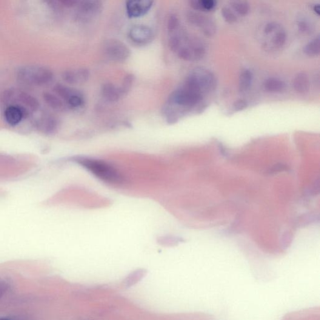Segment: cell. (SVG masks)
<instances>
[{"mask_svg": "<svg viewBox=\"0 0 320 320\" xmlns=\"http://www.w3.org/2000/svg\"><path fill=\"white\" fill-rule=\"evenodd\" d=\"M222 15L226 22L229 24H233L236 22L237 17L230 8L224 7L222 9Z\"/></svg>", "mask_w": 320, "mask_h": 320, "instance_id": "obj_26", "label": "cell"}, {"mask_svg": "<svg viewBox=\"0 0 320 320\" xmlns=\"http://www.w3.org/2000/svg\"><path fill=\"white\" fill-rule=\"evenodd\" d=\"M167 27L168 33L170 34L178 30L179 28V21L178 17L174 14L170 15L167 20Z\"/></svg>", "mask_w": 320, "mask_h": 320, "instance_id": "obj_25", "label": "cell"}, {"mask_svg": "<svg viewBox=\"0 0 320 320\" xmlns=\"http://www.w3.org/2000/svg\"><path fill=\"white\" fill-rule=\"evenodd\" d=\"M146 273L147 272L144 270H138L133 271L125 279L124 283L125 287L130 288L136 284L137 283L141 281V279L144 278Z\"/></svg>", "mask_w": 320, "mask_h": 320, "instance_id": "obj_20", "label": "cell"}, {"mask_svg": "<svg viewBox=\"0 0 320 320\" xmlns=\"http://www.w3.org/2000/svg\"><path fill=\"white\" fill-rule=\"evenodd\" d=\"M102 2L96 0L78 2L76 5L75 18L82 23H88L102 13Z\"/></svg>", "mask_w": 320, "mask_h": 320, "instance_id": "obj_6", "label": "cell"}, {"mask_svg": "<svg viewBox=\"0 0 320 320\" xmlns=\"http://www.w3.org/2000/svg\"><path fill=\"white\" fill-rule=\"evenodd\" d=\"M188 21L191 24L202 28L203 32L206 36H211L215 35L216 33V26L212 20L200 15L199 13L188 12L187 14Z\"/></svg>", "mask_w": 320, "mask_h": 320, "instance_id": "obj_11", "label": "cell"}, {"mask_svg": "<svg viewBox=\"0 0 320 320\" xmlns=\"http://www.w3.org/2000/svg\"><path fill=\"white\" fill-rule=\"evenodd\" d=\"M90 76V71L85 68L67 70L63 72V79L69 85H81L88 81Z\"/></svg>", "mask_w": 320, "mask_h": 320, "instance_id": "obj_12", "label": "cell"}, {"mask_svg": "<svg viewBox=\"0 0 320 320\" xmlns=\"http://www.w3.org/2000/svg\"><path fill=\"white\" fill-rule=\"evenodd\" d=\"M319 36L308 43L304 47V52L309 56H316L319 53Z\"/></svg>", "mask_w": 320, "mask_h": 320, "instance_id": "obj_22", "label": "cell"}, {"mask_svg": "<svg viewBox=\"0 0 320 320\" xmlns=\"http://www.w3.org/2000/svg\"><path fill=\"white\" fill-rule=\"evenodd\" d=\"M187 79L195 85L202 93L213 90L215 86V78L210 71L204 68H196L187 76Z\"/></svg>", "mask_w": 320, "mask_h": 320, "instance_id": "obj_7", "label": "cell"}, {"mask_svg": "<svg viewBox=\"0 0 320 320\" xmlns=\"http://www.w3.org/2000/svg\"><path fill=\"white\" fill-rule=\"evenodd\" d=\"M0 320H10V319H8V318H0Z\"/></svg>", "mask_w": 320, "mask_h": 320, "instance_id": "obj_31", "label": "cell"}, {"mask_svg": "<svg viewBox=\"0 0 320 320\" xmlns=\"http://www.w3.org/2000/svg\"><path fill=\"white\" fill-rule=\"evenodd\" d=\"M10 288V285L7 280L0 278V299H2L7 293Z\"/></svg>", "mask_w": 320, "mask_h": 320, "instance_id": "obj_28", "label": "cell"}, {"mask_svg": "<svg viewBox=\"0 0 320 320\" xmlns=\"http://www.w3.org/2000/svg\"><path fill=\"white\" fill-rule=\"evenodd\" d=\"M150 0H130L126 2L127 15L130 18H137L144 16L149 12L154 5Z\"/></svg>", "mask_w": 320, "mask_h": 320, "instance_id": "obj_10", "label": "cell"}, {"mask_svg": "<svg viewBox=\"0 0 320 320\" xmlns=\"http://www.w3.org/2000/svg\"><path fill=\"white\" fill-rule=\"evenodd\" d=\"M0 103L5 107L14 106L24 112L25 118L29 117L39 110V104L35 97L21 90L10 88L0 95Z\"/></svg>", "mask_w": 320, "mask_h": 320, "instance_id": "obj_2", "label": "cell"}, {"mask_svg": "<svg viewBox=\"0 0 320 320\" xmlns=\"http://www.w3.org/2000/svg\"><path fill=\"white\" fill-rule=\"evenodd\" d=\"M73 161L102 181L111 184H118L122 182L123 176L118 170L104 160L87 156H76L73 158Z\"/></svg>", "mask_w": 320, "mask_h": 320, "instance_id": "obj_1", "label": "cell"}, {"mask_svg": "<svg viewBox=\"0 0 320 320\" xmlns=\"http://www.w3.org/2000/svg\"><path fill=\"white\" fill-rule=\"evenodd\" d=\"M294 90L299 94H305L310 90V83L307 73L300 72L295 76L293 81Z\"/></svg>", "mask_w": 320, "mask_h": 320, "instance_id": "obj_16", "label": "cell"}, {"mask_svg": "<svg viewBox=\"0 0 320 320\" xmlns=\"http://www.w3.org/2000/svg\"><path fill=\"white\" fill-rule=\"evenodd\" d=\"M104 51L108 59L116 63L125 62L131 55L129 48L124 42L115 39H108L105 42Z\"/></svg>", "mask_w": 320, "mask_h": 320, "instance_id": "obj_5", "label": "cell"}, {"mask_svg": "<svg viewBox=\"0 0 320 320\" xmlns=\"http://www.w3.org/2000/svg\"><path fill=\"white\" fill-rule=\"evenodd\" d=\"M247 102L244 99H238L233 105V110L236 111H242L247 107Z\"/></svg>", "mask_w": 320, "mask_h": 320, "instance_id": "obj_29", "label": "cell"}, {"mask_svg": "<svg viewBox=\"0 0 320 320\" xmlns=\"http://www.w3.org/2000/svg\"><path fill=\"white\" fill-rule=\"evenodd\" d=\"M4 118L6 122L11 126L18 125L25 118L24 112L19 108L14 106L5 107Z\"/></svg>", "mask_w": 320, "mask_h": 320, "instance_id": "obj_13", "label": "cell"}, {"mask_svg": "<svg viewBox=\"0 0 320 320\" xmlns=\"http://www.w3.org/2000/svg\"><path fill=\"white\" fill-rule=\"evenodd\" d=\"M17 79L23 84L28 86H44L50 84L53 79V71L45 67L27 65L19 67L16 71Z\"/></svg>", "mask_w": 320, "mask_h": 320, "instance_id": "obj_4", "label": "cell"}, {"mask_svg": "<svg viewBox=\"0 0 320 320\" xmlns=\"http://www.w3.org/2000/svg\"><path fill=\"white\" fill-rule=\"evenodd\" d=\"M128 36L133 44L144 46L153 41L154 33L153 30L148 26L136 25L130 28Z\"/></svg>", "mask_w": 320, "mask_h": 320, "instance_id": "obj_9", "label": "cell"}, {"mask_svg": "<svg viewBox=\"0 0 320 320\" xmlns=\"http://www.w3.org/2000/svg\"><path fill=\"white\" fill-rule=\"evenodd\" d=\"M101 95L103 98L110 103L118 102L122 96L119 88L112 83H106L102 85Z\"/></svg>", "mask_w": 320, "mask_h": 320, "instance_id": "obj_14", "label": "cell"}, {"mask_svg": "<svg viewBox=\"0 0 320 320\" xmlns=\"http://www.w3.org/2000/svg\"><path fill=\"white\" fill-rule=\"evenodd\" d=\"M77 320H89V319H85V318H79V319H78Z\"/></svg>", "mask_w": 320, "mask_h": 320, "instance_id": "obj_32", "label": "cell"}, {"mask_svg": "<svg viewBox=\"0 0 320 320\" xmlns=\"http://www.w3.org/2000/svg\"><path fill=\"white\" fill-rule=\"evenodd\" d=\"M286 85L282 80L276 78H270L264 83V89L271 93H279L285 90Z\"/></svg>", "mask_w": 320, "mask_h": 320, "instance_id": "obj_17", "label": "cell"}, {"mask_svg": "<svg viewBox=\"0 0 320 320\" xmlns=\"http://www.w3.org/2000/svg\"><path fill=\"white\" fill-rule=\"evenodd\" d=\"M273 34H274V35L272 40H271L273 45L278 48L284 47L287 38V34H286L284 30L281 28Z\"/></svg>", "mask_w": 320, "mask_h": 320, "instance_id": "obj_23", "label": "cell"}, {"mask_svg": "<svg viewBox=\"0 0 320 320\" xmlns=\"http://www.w3.org/2000/svg\"><path fill=\"white\" fill-rule=\"evenodd\" d=\"M233 10L238 13L239 15H247L250 11V6L247 2L235 1L231 3Z\"/></svg>", "mask_w": 320, "mask_h": 320, "instance_id": "obj_24", "label": "cell"}, {"mask_svg": "<svg viewBox=\"0 0 320 320\" xmlns=\"http://www.w3.org/2000/svg\"><path fill=\"white\" fill-rule=\"evenodd\" d=\"M178 31V42L173 52L185 61H195L204 58L205 48L202 42L195 37L189 36Z\"/></svg>", "mask_w": 320, "mask_h": 320, "instance_id": "obj_3", "label": "cell"}, {"mask_svg": "<svg viewBox=\"0 0 320 320\" xmlns=\"http://www.w3.org/2000/svg\"><path fill=\"white\" fill-rule=\"evenodd\" d=\"M314 10H315V11H316V13H317V15H319V5H315V8H314Z\"/></svg>", "mask_w": 320, "mask_h": 320, "instance_id": "obj_30", "label": "cell"}, {"mask_svg": "<svg viewBox=\"0 0 320 320\" xmlns=\"http://www.w3.org/2000/svg\"><path fill=\"white\" fill-rule=\"evenodd\" d=\"M33 125L37 130L45 134H52L58 129V119L50 113L42 111L33 117Z\"/></svg>", "mask_w": 320, "mask_h": 320, "instance_id": "obj_8", "label": "cell"}, {"mask_svg": "<svg viewBox=\"0 0 320 320\" xmlns=\"http://www.w3.org/2000/svg\"><path fill=\"white\" fill-rule=\"evenodd\" d=\"M135 80V76L132 73H128L124 77L122 86L119 87L122 96L127 95L130 92L131 88H132Z\"/></svg>", "mask_w": 320, "mask_h": 320, "instance_id": "obj_21", "label": "cell"}, {"mask_svg": "<svg viewBox=\"0 0 320 320\" xmlns=\"http://www.w3.org/2000/svg\"><path fill=\"white\" fill-rule=\"evenodd\" d=\"M190 4L194 10L210 11L216 7V2L212 0H200V1H191Z\"/></svg>", "mask_w": 320, "mask_h": 320, "instance_id": "obj_19", "label": "cell"}, {"mask_svg": "<svg viewBox=\"0 0 320 320\" xmlns=\"http://www.w3.org/2000/svg\"><path fill=\"white\" fill-rule=\"evenodd\" d=\"M298 30L301 31L302 33L305 34V35H309L312 31V27L309 22L307 21H304V19L299 21L298 23Z\"/></svg>", "mask_w": 320, "mask_h": 320, "instance_id": "obj_27", "label": "cell"}, {"mask_svg": "<svg viewBox=\"0 0 320 320\" xmlns=\"http://www.w3.org/2000/svg\"><path fill=\"white\" fill-rule=\"evenodd\" d=\"M253 81V73L250 70L245 69L242 71L239 79V90L244 93L249 90Z\"/></svg>", "mask_w": 320, "mask_h": 320, "instance_id": "obj_18", "label": "cell"}, {"mask_svg": "<svg viewBox=\"0 0 320 320\" xmlns=\"http://www.w3.org/2000/svg\"><path fill=\"white\" fill-rule=\"evenodd\" d=\"M43 96L46 104L54 110L65 111L70 109L66 102L55 93L45 92Z\"/></svg>", "mask_w": 320, "mask_h": 320, "instance_id": "obj_15", "label": "cell"}]
</instances>
